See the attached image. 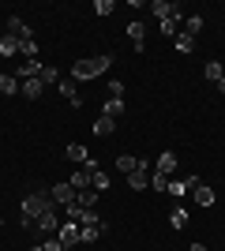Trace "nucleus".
Listing matches in <instances>:
<instances>
[{
	"mask_svg": "<svg viewBox=\"0 0 225 251\" xmlns=\"http://www.w3.org/2000/svg\"><path fill=\"white\" fill-rule=\"evenodd\" d=\"M8 34H15L19 42H26V38H30V26H26L19 15H11V19H8Z\"/></svg>",
	"mask_w": 225,
	"mask_h": 251,
	"instance_id": "dca6fc26",
	"label": "nucleus"
},
{
	"mask_svg": "<svg viewBox=\"0 0 225 251\" xmlns=\"http://www.w3.org/2000/svg\"><path fill=\"white\" fill-rule=\"evenodd\" d=\"M161 34H165V38H176V34H180V19H165L161 23Z\"/></svg>",
	"mask_w": 225,
	"mask_h": 251,
	"instance_id": "72a5a7b5",
	"label": "nucleus"
},
{
	"mask_svg": "<svg viewBox=\"0 0 225 251\" xmlns=\"http://www.w3.org/2000/svg\"><path fill=\"white\" fill-rule=\"evenodd\" d=\"M203 75H206V79H210V83H218V79H222V75H225V68H222V60H206V68H203Z\"/></svg>",
	"mask_w": 225,
	"mask_h": 251,
	"instance_id": "b1692460",
	"label": "nucleus"
},
{
	"mask_svg": "<svg viewBox=\"0 0 225 251\" xmlns=\"http://www.w3.org/2000/svg\"><path fill=\"white\" fill-rule=\"evenodd\" d=\"M19 52L26 56V60H38V42H30V38H26V42H19Z\"/></svg>",
	"mask_w": 225,
	"mask_h": 251,
	"instance_id": "c756f323",
	"label": "nucleus"
},
{
	"mask_svg": "<svg viewBox=\"0 0 225 251\" xmlns=\"http://www.w3.org/2000/svg\"><path fill=\"white\" fill-rule=\"evenodd\" d=\"M38 79H42L45 86H56V83H60V72H56L53 64H45V68H42V75H38Z\"/></svg>",
	"mask_w": 225,
	"mask_h": 251,
	"instance_id": "393cba45",
	"label": "nucleus"
},
{
	"mask_svg": "<svg viewBox=\"0 0 225 251\" xmlns=\"http://www.w3.org/2000/svg\"><path fill=\"white\" fill-rule=\"evenodd\" d=\"M94 60H90V56H79V60L72 64V79L75 83H86V79H94Z\"/></svg>",
	"mask_w": 225,
	"mask_h": 251,
	"instance_id": "39448f33",
	"label": "nucleus"
},
{
	"mask_svg": "<svg viewBox=\"0 0 225 251\" xmlns=\"http://www.w3.org/2000/svg\"><path fill=\"white\" fill-rule=\"evenodd\" d=\"M117 169H120V173H135V169H139V157L120 154V157H117Z\"/></svg>",
	"mask_w": 225,
	"mask_h": 251,
	"instance_id": "a878e982",
	"label": "nucleus"
},
{
	"mask_svg": "<svg viewBox=\"0 0 225 251\" xmlns=\"http://www.w3.org/2000/svg\"><path fill=\"white\" fill-rule=\"evenodd\" d=\"M56 240L64 244V248H75V244H79V221H60V229H56Z\"/></svg>",
	"mask_w": 225,
	"mask_h": 251,
	"instance_id": "423d86ee",
	"label": "nucleus"
},
{
	"mask_svg": "<svg viewBox=\"0 0 225 251\" xmlns=\"http://www.w3.org/2000/svg\"><path fill=\"white\" fill-rule=\"evenodd\" d=\"M188 251H206V244H192V248H188Z\"/></svg>",
	"mask_w": 225,
	"mask_h": 251,
	"instance_id": "ea45409f",
	"label": "nucleus"
},
{
	"mask_svg": "<svg viewBox=\"0 0 225 251\" xmlns=\"http://www.w3.org/2000/svg\"><path fill=\"white\" fill-rule=\"evenodd\" d=\"M128 38H131L135 45H147V26H143L139 19H135V23H128Z\"/></svg>",
	"mask_w": 225,
	"mask_h": 251,
	"instance_id": "412c9836",
	"label": "nucleus"
},
{
	"mask_svg": "<svg viewBox=\"0 0 225 251\" xmlns=\"http://www.w3.org/2000/svg\"><path fill=\"white\" fill-rule=\"evenodd\" d=\"M128 188L131 191H147L150 188V169H135V173H128Z\"/></svg>",
	"mask_w": 225,
	"mask_h": 251,
	"instance_id": "9b49d317",
	"label": "nucleus"
},
{
	"mask_svg": "<svg viewBox=\"0 0 225 251\" xmlns=\"http://www.w3.org/2000/svg\"><path fill=\"white\" fill-rule=\"evenodd\" d=\"M150 11L158 15V23H165V19H184V11L176 8V4H169V0H154V4H150Z\"/></svg>",
	"mask_w": 225,
	"mask_h": 251,
	"instance_id": "20e7f679",
	"label": "nucleus"
},
{
	"mask_svg": "<svg viewBox=\"0 0 225 251\" xmlns=\"http://www.w3.org/2000/svg\"><path fill=\"white\" fill-rule=\"evenodd\" d=\"M113 131H117V120L101 113V116L94 120V135H98V139H105V135H113Z\"/></svg>",
	"mask_w": 225,
	"mask_h": 251,
	"instance_id": "f8f14e48",
	"label": "nucleus"
},
{
	"mask_svg": "<svg viewBox=\"0 0 225 251\" xmlns=\"http://www.w3.org/2000/svg\"><path fill=\"white\" fill-rule=\"evenodd\" d=\"M15 52H19V38H15V34H4V38H0V56H15Z\"/></svg>",
	"mask_w": 225,
	"mask_h": 251,
	"instance_id": "6ab92c4d",
	"label": "nucleus"
},
{
	"mask_svg": "<svg viewBox=\"0 0 225 251\" xmlns=\"http://www.w3.org/2000/svg\"><path fill=\"white\" fill-rule=\"evenodd\" d=\"M192 199H195V206H214V202H218V195H214V188L199 184V188H192Z\"/></svg>",
	"mask_w": 225,
	"mask_h": 251,
	"instance_id": "9d476101",
	"label": "nucleus"
},
{
	"mask_svg": "<svg viewBox=\"0 0 225 251\" xmlns=\"http://www.w3.org/2000/svg\"><path fill=\"white\" fill-rule=\"evenodd\" d=\"M101 113H105V116H113V120H117V116L124 113V98H109V101H105V109H101Z\"/></svg>",
	"mask_w": 225,
	"mask_h": 251,
	"instance_id": "bb28decb",
	"label": "nucleus"
},
{
	"mask_svg": "<svg viewBox=\"0 0 225 251\" xmlns=\"http://www.w3.org/2000/svg\"><path fill=\"white\" fill-rule=\"evenodd\" d=\"M56 90L68 98V105H72V109H83V98H79V86H75V79H60V83H56Z\"/></svg>",
	"mask_w": 225,
	"mask_h": 251,
	"instance_id": "0eeeda50",
	"label": "nucleus"
},
{
	"mask_svg": "<svg viewBox=\"0 0 225 251\" xmlns=\"http://www.w3.org/2000/svg\"><path fill=\"white\" fill-rule=\"evenodd\" d=\"M150 188H154V191H165V188H169V176H161V173H150Z\"/></svg>",
	"mask_w": 225,
	"mask_h": 251,
	"instance_id": "f704fd0d",
	"label": "nucleus"
},
{
	"mask_svg": "<svg viewBox=\"0 0 225 251\" xmlns=\"http://www.w3.org/2000/svg\"><path fill=\"white\" fill-rule=\"evenodd\" d=\"M173 169H176V157H173V150H165V154L154 161V173H161V176H173Z\"/></svg>",
	"mask_w": 225,
	"mask_h": 251,
	"instance_id": "ddd939ff",
	"label": "nucleus"
},
{
	"mask_svg": "<svg viewBox=\"0 0 225 251\" xmlns=\"http://www.w3.org/2000/svg\"><path fill=\"white\" fill-rule=\"evenodd\" d=\"M49 206H53V199H49L45 191H30V195H26V199L19 202V214H23V229H34V221L42 218V214H45Z\"/></svg>",
	"mask_w": 225,
	"mask_h": 251,
	"instance_id": "f257e3e1",
	"label": "nucleus"
},
{
	"mask_svg": "<svg viewBox=\"0 0 225 251\" xmlns=\"http://www.w3.org/2000/svg\"><path fill=\"white\" fill-rule=\"evenodd\" d=\"M113 11H117L113 0H94V15H113Z\"/></svg>",
	"mask_w": 225,
	"mask_h": 251,
	"instance_id": "2f4dec72",
	"label": "nucleus"
},
{
	"mask_svg": "<svg viewBox=\"0 0 225 251\" xmlns=\"http://www.w3.org/2000/svg\"><path fill=\"white\" fill-rule=\"evenodd\" d=\"M42 68H45L42 60H23V68H19L15 75H19V83H23V79H38V75H42Z\"/></svg>",
	"mask_w": 225,
	"mask_h": 251,
	"instance_id": "4468645a",
	"label": "nucleus"
},
{
	"mask_svg": "<svg viewBox=\"0 0 225 251\" xmlns=\"http://www.w3.org/2000/svg\"><path fill=\"white\" fill-rule=\"evenodd\" d=\"M90 60H94V72L101 75V72H109V68H113V52H101V56H90Z\"/></svg>",
	"mask_w": 225,
	"mask_h": 251,
	"instance_id": "c85d7f7f",
	"label": "nucleus"
},
{
	"mask_svg": "<svg viewBox=\"0 0 225 251\" xmlns=\"http://www.w3.org/2000/svg\"><path fill=\"white\" fill-rule=\"evenodd\" d=\"M68 184H72L75 191H86V188H90V173H86V169H75V173H72V180H68Z\"/></svg>",
	"mask_w": 225,
	"mask_h": 251,
	"instance_id": "aec40b11",
	"label": "nucleus"
},
{
	"mask_svg": "<svg viewBox=\"0 0 225 251\" xmlns=\"http://www.w3.org/2000/svg\"><path fill=\"white\" fill-rule=\"evenodd\" d=\"M105 225V221H101ZM101 225H79V244H94L101 236Z\"/></svg>",
	"mask_w": 225,
	"mask_h": 251,
	"instance_id": "f3484780",
	"label": "nucleus"
},
{
	"mask_svg": "<svg viewBox=\"0 0 225 251\" xmlns=\"http://www.w3.org/2000/svg\"><path fill=\"white\" fill-rule=\"evenodd\" d=\"M165 191H169L173 199H180V195H188V191H192V188H188V176H184V180H173V176H169V188H165Z\"/></svg>",
	"mask_w": 225,
	"mask_h": 251,
	"instance_id": "4be33fe9",
	"label": "nucleus"
},
{
	"mask_svg": "<svg viewBox=\"0 0 225 251\" xmlns=\"http://www.w3.org/2000/svg\"><path fill=\"white\" fill-rule=\"evenodd\" d=\"M169 225H173V229H184V225H188V210H173V214H169Z\"/></svg>",
	"mask_w": 225,
	"mask_h": 251,
	"instance_id": "7c9ffc66",
	"label": "nucleus"
},
{
	"mask_svg": "<svg viewBox=\"0 0 225 251\" xmlns=\"http://www.w3.org/2000/svg\"><path fill=\"white\" fill-rule=\"evenodd\" d=\"M75 202H79L83 210H90V206L98 202V191H94V188H86V191H75Z\"/></svg>",
	"mask_w": 225,
	"mask_h": 251,
	"instance_id": "5701e85b",
	"label": "nucleus"
},
{
	"mask_svg": "<svg viewBox=\"0 0 225 251\" xmlns=\"http://www.w3.org/2000/svg\"><path fill=\"white\" fill-rule=\"evenodd\" d=\"M42 248H45V251H68V248H64V244L56 240V236H49V240H45V244H42Z\"/></svg>",
	"mask_w": 225,
	"mask_h": 251,
	"instance_id": "58836bf2",
	"label": "nucleus"
},
{
	"mask_svg": "<svg viewBox=\"0 0 225 251\" xmlns=\"http://www.w3.org/2000/svg\"><path fill=\"white\" fill-rule=\"evenodd\" d=\"M19 90H23V98L38 101V98L45 94V83H42V79H23V83H19Z\"/></svg>",
	"mask_w": 225,
	"mask_h": 251,
	"instance_id": "1a4fd4ad",
	"label": "nucleus"
},
{
	"mask_svg": "<svg viewBox=\"0 0 225 251\" xmlns=\"http://www.w3.org/2000/svg\"><path fill=\"white\" fill-rule=\"evenodd\" d=\"M53 202H56V206H68V202H75V188L68 184V180H64V184H53Z\"/></svg>",
	"mask_w": 225,
	"mask_h": 251,
	"instance_id": "6e6552de",
	"label": "nucleus"
},
{
	"mask_svg": "<svg viewBox=\"0 0 225 251\" xmlns=\"http://www.w3.org/2000/svg\"><path fill=\"white\" fill-rule=\"evenodd\" d=\"M64 154L72 157V161H79V169H86V173H94V169H98V161L90 157V150H86L83 143H68V147H64Z\"/></svg>",
	"mask_w": 225,
	"mask_h": 251,
	"instance_id": "f03ea898",
	"label": "nucleus"
},
{
	"mask_svg": "<svg viewBox=\"0 0 225 251\" xmlns=\"http://www.w3.org/2000/svg\"><path fill=\"white\" fill-rule=\"evenodd\" d=\"M109 98H124V83H120V79L109 83Z\"/></svg>",
	"mask_w": 225,
	"mask_h": 251,
	"instance_id": "4c0bfd02",
	"label": "nucleus"
},
{
	"mask_svg": "<svg viewBox=\"0 0 225 251\" xmlns=\"http://www.w3.org/2000/svg\"><path fill=\"white\" fill-rule=\"evenodd\" d=\"M64 214H68V221H79V218H83V206H79V202H68Z\"/></svg>",
	"mask_w": 225,
	"mask_h": 251,
	"instance_id": "e433bc0d",
	"label": "nucleus"
},
{
	"mask_svg": "<svg viewBox=\"0 0 225 251\" xmlns=\"http://www.w3.org/2000/svg\"><path fill=\"white\" fill-rule=\"evenodd\" d=\"M79 225H101V218H98V210H83V218H79Z\"/></svg>",
	"mask_w": 225,
	"mask_h": 251,
	"instance_id": "c9c22d12",
	"label": "nucleus"
},
{
	"mask_svg": "<svg viewBox=\"0 0 225 251\" xmlns=\"http://www.w3.org/2000/svg\"><path fill=\"white\" fill-rule=\"evenodd\" d=\"M90 188H94V191H105V188H109V173L94 169V173H90Z\"/></svg>",
	"mask_w": 225,
	"mask_h": 251,
	"instance_id": "cd10ccee",
	"label": "nucleus"
},
{
	"mask_svg": "<svg viewBox=\"0 0 225 251\" xmlns=\"http://www.w3.org/2000/svg\"><path fill=\"white\" fill-rule=\"evenodd\" d=\"M199 30H203V15H192V19L184 23V34H192V38H195Z\"/></svg>",
	"mask_w": 225,
	"mask_h": 251,
	"instance_id": "473e14b6",
	"label": "nucleus"
},
{
	"mask_svg": "<svg viewBox=\"0 0 225 251\" xmlns=\"http://www.w3.org/2000/svg\"><path fill=\"white\" fill-rule=\"evenodd\" d=\"M34 229H38V232H49V236H56V229H60V210H56V202L45 210L38 221H34Z\"/></svg>",
	"mask_w": 225,
	"mask_h": 251,
	"instance_id": "7ed1b4c3",
	"label": "nucleus"
},
{
	"mask_svg": "<svg viewBox=\"0 0 225 251\" xmlns=\"http://www.w3.org/2000/svg\"><path fill=\"white\" fill-rule=\"evenodd\" d=\"M218 90H222V94H225V75H222V79H218Z\"/></svg>",
	"mask_w": 225,
	"mask_h": 251,
	"instance_id": "a19ab883",
	"label": "nucleus"
},
{
	"mask_svg": "<svg viewBox=\"0 0 225 251\" xmlns=\"http://www.w3.org/2000/svg\"><path fill=\"white\" fill-rule=\"evenodd\" d=\"M0 94H19V75H15V72H4V75H0Z\"/></svg>",
	"mask_w": 225,
	"mask_h": 251,
	"instance_id": "2eb2a0df",
	"label": "nucleus"
},
{
	"mask_svg": "<svg viewBox=\"0 0 225 251\" xmlns=\"http://www.w3.org/2000/svg\"><path fill=\"white\" fill-rule=\"evenodd\" d=\"M173 45H176V52H184V56H188V52H195V38L192 34H176V38H173Z\"/></svg>",
	"mask_w": 225,
	"mask_h": 251,
	"instance_id": "a211bd4d",
	"label": "nucleus"
}]
</instances>
